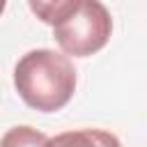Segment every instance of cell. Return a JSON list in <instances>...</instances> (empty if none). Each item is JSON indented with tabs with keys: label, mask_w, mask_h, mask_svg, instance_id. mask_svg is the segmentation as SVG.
<instances>
[{
	"label": "cell",
	"mask_w": 147,
	"mask_h": 147,
	"mask_svg": "<svg viewBox=\"0 0 147 147\" xmlns=\"http://www.w3.org/2000/svg\"><path fill=\"white\" fill-rule=\"evenodd\" d=\"M5 7H7V2H5V0H0V14L5 11Z\"/></svg>",
	"instance_id": "5"
},
{
	"label": "cell",
	"mask_w": 147,
	"mask_h": 147,
	"mask_svg": "<svg viewBox=\"0 0 147 147\" xmlns=\"http://www.w3.org/2000/svg\"><path fill=\"white\" fill-rule=\"evenodd\" d=\"M48 147H122L119 138L103 129H76L48 138Z\"/></svg>",
	"instance_id": "3"
},
{
	"label": "cell",
	"mask_w": 147,
	"mask_h": 147,
	"mask_svg": "<svg viewBox=\"0 0 147 147\" xmlns=\"http://www.w3.org/2000/svg\"><path fill=\"white\" fill-rule=\"evenodd\" d=\"M28 7L39 21L53 28V39L64 55L87 57L99 53L113 32V18L99 0H30Z\"/></svg>",
	"instance_id": "1"
},
{
	"label": "cell",
	"mask_w": 147,
	"mask_h": 147,
	"mask_svg": "<svg viewBox=\"0 0 147 147\" xmlns=\"http://www.w3.org/2000/svg\"><path fill=\"white\" fill-rule=\"evenodd\" d=\"M14 87L32 110L55 113L62 110L76 92V69L64 53L34 48L16 62Z\"/></svg>",
	"instance_id": "2"
},
{
	"label": "cell",
	"mask_w": 147,
	"mask_h": 147,
	"mask_svg": "<svg viewBox=\"0 0 147 147\" xmlns=\"http://www.w3.org/2000/svg\"><path fill=\"white\" fill-rule=\"evenodd\" d=\"M0 147H48V136L32 126H14L0 138Z\"/></svg>",
	"instance_id": "4"
}]
</instances>
